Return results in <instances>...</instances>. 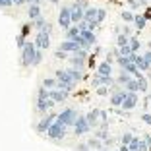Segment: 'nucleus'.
Masks as SVG:
<instances>
[{"instance_id":"obj_1","label":"nucleus","mask_w":151,"mask_h":151,"mask_svg":"<svg viewBox=\"0 0 151 151\" xmlns=\"http://www.w3.org/2000/svg\"><path fill=\"white\" fill-rule=\"evenodd\" d=\"M68 130L66 126L62 124V122H58V120H54L52 124L49 126V130H47V134H45V138L49 139L50 143H54V145H58V143H62L64 139H66L68 136Z\"/></svg>"},{"instance_id":"obj_2","label":"nucleus","mask_w":151,"mask_h":151,"mask_svg":"<svg viewBox=\"0 0 151 151\" xmlns=\"http://www.w3.org/2000/svg\"><path fill=\"white\" fill-rule=\"evenodd\" d=\"M35 45L33 41H27L25 47L19 50V66L22 68H31L33 66V58H35Z\"/></svg>"},{"instance_id":"obj_3","label":"nucleus","mask_w":151,"mask_h":151,"mask_svg":"<svg viewBox=\"0 0 151 151\" xmlns=\"http://www.w3.org/2000/svg\"><path fill=\"white\" fill-rule=\"evenodd\" d=\"M56 114H58L56 111H50V112H47V114H43L35 122V124H33V130H35L39 136H45V134H47V130H49V126L52 124L54 120H56Z\"/></svg>"},{"instance_id":"obj_4","label":"nucleus","mask_w":151,"mask_h":151,"mask_svg":"<svg viewBox=\"0 0 151 151\" xmlns=\"http://www.w3.org/2000/svg\"><path fill=\"white\" fill-rule=\"evenodd\" d=\"M78 109H74V107H64L62 111H58V114H56V120L58 122H62L66 128H72L74 126V122H76V118H78Z\"/></svg>"},{"instance_id":"obj_5","label":"nucleus","mask_w":151,"mask_h":151,"mask_svg":"<svg viewBox=\"0 0 151 151\" xmlns=\"http://www.w3.org/2000/svg\"><path fill=\"white\" fill-rule=\"evenodd\" d=\"M72 130H74V138H83V136H89V132H93L91 130V126L87 124V120H85V114H78V118H76L74 126H72Z\"/></svg>"},{"instance_id":"obj_6","label":"nucleus","mask_w":151,"mask_h":151,"mask_svg":"<svg viewBox=\"0 0 151 151\" xmlns=\"http://www.w3.org/2000/svg\"><path fill=\"white\" fill-rule=\"evenodd\" d=\"M58 105L52 101V99H35L33 101V112H35L37 116H43V114H47V112H50V111H54Z\"/></svg>"},{"instance_id":"obj_7","label":"nucleus","mask_w":151,"mask_h":151,"mask_svg":"<svg viewBox=\"0 0 151 151\" xmlns=\"http://www.w3.org/2000/svg\"><path fill=\"white\" fill-rule=\"evenodd\" d=\"M56 23H58V27H60L62 31H66L68 27L72 25L70 4H62V6H60V10H58V16H56Z\"/></svg>"},{"instance_id":"obj_8","label":"nucleus","mask_w":151,"mask_h":151,"mask_svg":"<svg viewBox=\"0 0 151 151\" xmlns=\"http://www.w3.org/2000/svg\"><path fill=\"white\" fill-rule=\"evenodd\" d=\"M33 45H35V49H39V50H49L50 49V35L45 33V31H37L35 39H33Z\"/></svg>"},{"instance_id":"obj_9","label":"nucleus","mask_w":151,"mask_h":151,"mask_svg":"<svg viewBox=\"0 0 151 151\" xmlns=\"http://www.w3.org/2000/svg\"><path fill=\"white\" fill-rule=\"evenodd\" d=\"M126 95H128V91H126L124 87H120L116 93H111L109 95V105H111L112 109H120L122 107V103H124Z\"/></svg>"},{"instance_id":"obj_10","label":"nucleus","mask_w":151,"mask_h":151,"mask_svg":"<svg viewBox=\"0 0 151 151\" xmlns=\"http://www.w3.org/2000/svg\"><path fill=\"white\" fill-rule=\"evenodd\" d=\"M138 105H139V93H128L120 109L122 111H134V109H138Z\"/></svg>"},{"instance_id":"obj_11","label":"nucleus","mask_w":151,"mask_h":151,"mask_svg":"<svg viewBox=\"0 0 151 151\" xmlns=\"http://www.w3.org/2000/svg\"><path fill=\"white\" fill-rule=\"evenodd\" d=\"M49 97L52 99L56 105H64V103L70 99V93H66V91H62V89L54 87V89H50V91H49Z\"/></svg>"},{"instance_id":"obj_12","label":"nucleus","mask_w":151,"mask_h":151,"mask_svg":"<svg viewBox=\"0 0 151 151\" xmlns=\"http://www.w3.org/2000/svg\"><path fill=\"white\" fill-rule=\"evenodd\" d=\"M66 72L70 74V78L74 80L76 85H80L81 81H85V78H87V72H85V70H78V68H72V66H68Z\"/></svg>"},{"instance_id":"obj_13","label":"nucleus","mask_w":151,"mask_h":151,"mask_svg":"<svg viewBox=\"0 0 151 151\" xmlns=\"http://www.w3.org/2000/svg\"><path fill=\"white\" fill-rule=\"evenodd\" d=\"M85 120H87V124L91 126V130L99 128L101 124V120H99V109H91V111L85 112Z\"/></svg>"},{"instance_id":"obj_14","label":"nucleus","mask_w":151,"mask_h":151,"mask_svg":"<svg viewBox=\"0 0 151 151\" xmlns=\"http://www.w3.org/2000/svg\"><path fill=\"white\" fill-rule=\"evenodd\" d=\"M25 16H27V19H29V22H33V19H37L39 16H43V8H41L39 4H27Z\"/></svg>"},{"instance_id":"obj_15","label":"nucleus","mask_w":151,"mask_h":151,"mask_svg":"<svg viewBox=\"0 0 151 151\" xmlns=\"http://www.w3.org/2000/svg\"><path fill=\"white\" fill-rule=\"evenodd\" d=\"M54 78H56V81H62V83H70V85H76L74 80L70 78V74L66 72V68H56L54 70ZM78 87V85H76Z\"/></svg>"},{"instance_id":"obj_16","label":"nucleus","mask_w":151,"mask_h":151,"mask_svg":"<svg viewBox=\"0 0 151 151\" xmlns=\"http://www.w3.org/2000/svg\"><path fill=\"white\" fill-rule=\"evenodd\" d=\"M56 49L64 50V52H68V54H74L76 50L80 49V47H78V43H76V41H68V39H64V41H60V43H58Z\"/></svg>"},{"instance_id":"obj_17","label":"nucleus","mask_w":151,"mask_h":151,"mask_svg":"<svg viewBox=\"0 0 151 151\" xmlns=\"http://www.w3.org/2000/svg\"><path fill=\"white\" fill-rule=\"evenodd\" d=\"M66 62L70 64L72 68H78V70H85V72H87V60H83V58H80V56L70 54V58H68Z\"/></svg>"},{"instance_id":"obj_18","label":"nucleus","mask_w":151,"mask_h":151,"mask_svg":"<svg viewBox=\"0 0 151 151\" xmlns=\"http://www.w3.org/2000/svg\"><path fill=\"white\" fill-rule=\"evenodd\" d=\"M134 29H136V35H138V33H142L143 29H145V25H147V19L143 18V14H136V16H134Z\"/></svg>"},{"instance_id":"obj_19","label":"nucleus","mask_w":151,"mask_h":151,"mask_svg":"<svg viewBox=\"0 0 151 151\" xmlns=\"http://www.w3.org/2000/svg\"><path fill=\"white\" fill-rule=\"evenodd\" d=\"M93 74H97V76H112V64L101 60V62L97 64V68H95Z\"/></svg>"},{"instance_id":"obj_20","label":"nucleus","mask_w":151,"mask_h":151,"mask_svg":"<svg viewBox=\"0 0 151 151\" xmlns=\"http://www.w3.org/2000/svg\"><path fill=\"white\" fill-rule=\"evenodd\" d=\"M80 35L81 37H83V39L85 41H87V45H89V47H91V49H93V47H95V45H97L99 43V37H97V33H95V31H89V29H85V31H81L80 33Z\"/></svg>"},{"instance_id":"obj_21","label":"nucleus","mask_w":151,"mask_h":151,"mask_svg":"<svg viewBox=\"0 0 151 151\" xmlns=\"http://www.w3.org/2000/svg\"><path fill=\"white\" fill-rule=\"evenodd\" d=\"M85 143H87L89 149H93V151H101L103 149V142H101V139H97L95 136H89V138L85 139Z\"/></svg>"},{"instance_id":"obj_22","label":"nucleus","mask_w":151,"mask_h":151,"mask_svg":"<svg viewBox=\"0 0 151 151\" xmlns=\"http://www.w3.org/2000/svg\"><path fill=\"white\" fill-rule=\"evenodd\" d=\"M114 80H116V83H118L120 87H124V85L128 83L130 80H132V76H130L128 72H124V70H120V72H118V76H116Z\"/></svg>"},{"instance_id":"obj_23","label":"nucleus","mask_w":151,"mask_h":151,"mask_svg":"<svg viewBox=\"0 0 151 151\" xmlns=\"http://www.w3.org/2000/svg\"><path fill=\"white\" fill-rule=\"evenodd\" d=\"M134 16H136V14H134L132 10H120L118 12V18L124 23H134Z\"/></svg>"},{"instance_id":"obj_24","label":"nucleus","mask_w":151,"mask_h":151,"mask_svg":"<svg viewBox=\"0 0 151 151\" xmlns=\"http://www.w3.org/2000/svg\"><path fill=\"white\" fill-rule=\"evenodd\" d=\"M47 23H49V19L45 18V16H39L37 19H33V22H31V25H33V29H35V31H43Z\"/></svg>"},{"instance_id":"obj_25","label":"nucleus","mask_w":151,"mask_h":151,"mask_svg":"<svg viewBox=\"0 0 151 151\" xmlns=\"http://www.w3.org/2000/svg\"><path fill=\"white\" fill-rule=\"evenodd\" d=\"M128 47L132 49V52H139V49H142V41L138 39V35L134 33L132 37H130V41H128Z\"/></svg>"},{"instance_id":"obj_26","label":"nucleus","mask_w":151,"mask_h":151,"mask_svg":"<svg viewBox=\"0 0 151 151\" xmlns=\"http://www.w3.org/2000/svg\"><path fill=\"white\" fill-rule=\"evenodd\" d=\"M95 18H97V6L89 4L87 8H85V12H83V19L85 22H91V19H95Z\"/></svg>"},{"instance_id":"obj_27","label":"nucleus","mask_w":151,"mask_h":151,"mask_svg":"<svg viewBox=\"0 0 151 151\" xmlns=\"http://www.w3.org/2000/svg\"><path fill=\"white\" fill-rule=\"evenodd\" d=\"M134 136H136V134H134L132 130H128V132H122V134L118 136V143H120V145H128V143L132 142Z\"/></svg>"},{"instance_id":"obj_28","label":"nucleus","mask_w":151,"mask_h":151,"mask_svg":"<svg viewBox=\"0 0 151 151\" xmlns=\"http://www.w3.org/2000/svg\"><path fill=\"white\" fill-rule=\"evenodd\" d=\"M78 35H80V29H78V25H70L66 31H64V39H68V41H74Z\"/></svg>"},{"instance_id":"obj_29","label":"nucleus","mask_w":151,"mask_h":151,"mask_svg":"<svg viewBox=\"0 0 151 151\" xmlns=\"http://www.w3.org/2000/svg\"><path fill=\"white\" fill-rule=\"evenodd\" d=\"M124 89L128 91V93H139V85H138V80H136V78H132V80H130L128 83L124 85Z\"/></svg>"},{"instance_id":"obj_30","label":"nucleus","mask_w":151,"mask_h":151,"mask_svg":"<svg viewBox=\"0 0 151 151\" xmlns=\"http://www.w3.org/2000/svg\"><path fill=\"white\" fill-rule=\"evenodd\" d=\"M41 85H43V87H47V89L50 91V89H54V87H56V78H54V76H50V78H43Z\"/></svg>"},{"instance_id":"obj_31","label":"nucleus","mask_w":151,"mask_h":151,"mask_svg":"<svg viewBox=\"0 0 151 151\" xmlns=\"http://www.w3.org/2000/svg\"><path fill=\"white\" fill-rule=\"evenodd\" d=\"M31 31H33V25H31V22H29V19H27L25 23H22V29H19V35H23V37L27 39Z\"/></svg>"},{"instance_id":"obj_32","label":"nucleus","mask_w":151,"mask_h":151,"mask_svg":"<svg viewBox=\"0 0 151 151\" xmlns=\"http://www.w3.org/2000/svg\"><path fill=\"white\" fill-rule=\"evenodd\" d=\"M138 85H139V93H147L149 91V80H147L145 76L138 80Z\"/></svg>"},{"instance_id":"obj_33","label":"nucleus","mask_w":151,"mask_h":151,"mask_svg":"<svg viewBox=\"0 0 151 151\" xmlns=\"http://www.w3.org/2000/svg\"><path fill=\"white\" fill-rule=\"evenodd\" d=\"M105 19H107V10H105V8H99V6H97V18H95V22H97L99 25H103V23H105Z\"/></svg>"},{"instance_id":"obj_34","label":"nucleus","mask_w":151,"mask_h":151,"mask_svg":"<svg viewBox=\"0 0 151 151\" xmlns=\"http://www.w3.org/2000/svg\"><path fill=\"white\" fill-rule=\"evenodd\" d=\"M128 41H130V37H128V35H124V33H120V35H116V37H114L116 47H126V45H128Z\"/></svg>"},{"instance_id":"obj_35","label":"nucleus","mask_w":151,"mask_h":151,"mask_svg":"<svg viewBox=\"0 0 151 151\" xmlns=\"http://www.w3.org/2000/svg\"><path fill=\"white\" fill-rule=\"evenodd\" d=\"M35 99H49V89L43 87V85H39L35 91Z\"/></svg>"},{"instance_id":"obj_36","label":"nucleus","mask_w":151,"mask_h":151,"mask_svg":"<svg viewBox=\"0 0 151 151\" xmlns=\"http://www.w3.org/2000/svg\"><path fill=\"white\" fill-rule=\"evenodd\" d=\"M139 142H142V136H138V134H136V136L132 138V142L128 143V149H130V151H138V147H139Z\"/></svg>"},{"instance_id":"obj_37","label":"nucleus","mask_w":151,"mask_h":151,"mask_svg":"<svg viewBox=\"0 0 151 151\" xmlns=\"http://www.w3.org/2000/svg\"><path fill=\"white\" fill-rule=\"evenodd\" d=\"M43 56H45V50H35V58H33V66H41V62H43Z\"/></svg>"},{"instance_id":"obj_38","label":"nucleus","mask_w":151,"mask_h":151,"mask_svg":"<svg viewBox=\"0 0 151 151\" xmlns=\"http://www.w3.org/2000/svg\"><path fill=\"white\" fill-rule=\"evenodd\" d=\"M114 64H118V68L122 70V68H126V66L130 64V58H128V56H116Z\"/></svg>"},{"instance_id":"obj_39","label":"nucleus","mask_w":151,"mask_h":151,"mask_svg":"<svg viewBox=\"0 0 151 151\" xmlns=\"http://www.w3.org/2000/svg\"><path fill=\"white\" fill-rule=\"evenodd\" d=\"M97 56H93V54H89V58H87V70H93L95 72V68H97Z\"/></svg>"},{"instance_id":"obj_40","label":"nucleus","mask_w":151,"mask_h":151,"mask_svg":"<svg viewBox=\"0 0 151 151\" xmlns=\"http://www.w3.org/2000/svg\"><path fill=\"white\" fill-rule=\"evenodd\" d=\"M122 33H124V35H128V37H132L134 33H136V29H134L132 23H124V25H122Z\"/></svg>"},{"instance_id":"obj_41","label":"nucleus","mask_w":151,"mask_h":151,"mask_svg":"<svg viewBox=\"0 0 151 151\" xmlns=\"http://www.w3.org/2000/svg\"><path fill=\"white\" fill-rule=\"evenodd\" d=\"M126 2H128V10H132L134 14H138L139 10H142V6H139L136 0H126Z\"/></svg>"},{"instance_id":"obj_42","label":"nucleus","mask_w":151,"mask_h":151,"mask_svg":"<svg viewBox=\"0 0 151 151\" xmlns=\"http://www.w3.org/2000/svg\"><path fill=\"white\" fill-rule=\"evenodd\" d=\"M54 58H56V60H68L70 54L64 52V50H60V49H56V50H54Z\"/></svg>"},{"instance_id":"obj_43","label":"nucleus","mask_w":151,"mask_h":151,"mask_svg":"<svg viewBox=\"0 0 151 151\" xmlns=\"http://www.w3.org/2000/svg\"><path fill=\"white\" fill-rule=\"evenodd\" d=\"M118 142V138H112V136H109L107 139H103V147H107V149H111L114 143Z\"/></svg>"},{"instance_id":"obj_44","label":"nucleus","mask_w":151,"mask_h":151,"mask_svg":"<svg viewBox=\"0 0 151 151\" xmlns=\"http://www.w3.org/2000/svg\"><path fill=\"white\" fill-rule=\"evenodd\" d=\"M25 43H27V39H25L23 35H19V33H18V35H16V47H18V49L22 50L23 47H25Z\"/></svg>"},{"instance_id":"obj_45","label":"nucleus","mask_w":151,"mask_h":151,"mask_svg":"<svg viewBox=\"0 0 151 151\" xmlns=\"http://www.w3.org/2000/svg\"><path fill=\"white\" fill-rule=\"evenodd\" d=\"M95 93H97L99 97H109V95H111V91H109V87L101 85V87H97V89H95Z\"/></svg>"},{"instance_id":"obj_46","label":"nucleus","mask_w":151,"mask_h":151,"mask_svg":"<svg viewBox=\"0 0 151 151\" xmlns=\"http://www.w3.org/2000/svg\"><path fill=\"white\" fill-rule=\"evenodd\" d=\"M116 49H118V56H130L132 54V49H130L128 45L126 47H116Z\"/></svg>"},{"instance_id":"obj_47","label":"nucleus","mask_w":151,"mask_h":151,"mask_svg":"<svg viewBox=\"0 0 151 151\" xmlns=\"http://www.w3.org/2000/svg\"><path fill=\"white\" fill-rule=\"evenodd\" d=\"M89 54H91L89 50H85V49H78V50L74 52V56H80V58H83V60H87Z\"/></svg>"},{"instance_id":"obj_48","label":"nucleus","mask_w":151,"mask_h":151,"mask_svg":"<svg viewBox=\"0 0 151 151\" xmlns=\"http://www.w3.org/2000/svg\"><path fill=\"white\" fill-rule=\"evenodd\" d=\"M103 52H105V49H103V47H101V45H99V43L95 45V47H93V50H91V54H93V56H97V58L101 56Z\"/></svg>"},{"instance_id":"obj_49","label":"nucleus","mask_w":151,"mask_h":151,"mask_svg":"<svg viewBox=\"0 0 151 151\" xmlns=\"http://www.w3.org/2000/svg\"><path fill=\"white\" fill-rule=\"evenodd\" d=\"M139 118H142L143 124L151 126V112H149V111H147V112H142V116H139Z\"/></svg>"},{"instance_id":"obj_50","label":"nucleus","mask_w":151,"mask_h":151,"mask_svg":"<svg viewBox=\"0 0 151 151\" xmlns=\"http://www.w3.org/2000/svg\"><path fill=\"white\" fill-rule=\"evenodd\" d=\"M99 120H101V122H109V111L99 109Z\"/></svg>"},{"instance_id":"obj_51","label":"nucleus","mask_w":151,"mask_h":151,"mask_svg":"<svg viewBox=\"0 0 151 151\" xmlns=\"http://www.w3.org/2000/svg\"><path fill=\"white\" fill-rule=\"evenodd\" d=\"M74 151H89V147H87L85 142H80V143H76V145H74Z\"/></svg>"},{"instance_id":"obj_52","label":"nucleus","mask_w":151,"mask_h":151,"mask_svg":"<svg viewBox=\"0 0 151 151\" xmlns=\"http://www.w3.org/2000/svg\"><path fill=\"white\" fill-rule=\"evenodd\" d=\"M99 27H101V25H99V23L95 22V19L87 22V29H89V31H95V33H97V29H99Z\"/></svg>"},{"instance_id":"obj_53","label":"nucleus","mask_w":151,"mask_h":151,"mask_svg":"<svg viewBox=\"0 0 151 151\" xmlns=\"http://www.w3.org/2000/svg\"><path fill=\"white\" fill-rule=\"evenodd\" d=\"M14 6V0H0V8L6 10V8H12Z\"/></svg>"},{"instance_id":"obj_54","label":"nucleus","mask_w":151,"mask_h":151,"mask_svg":"<svg viewBox=\"0 0 151 151\" xmlns=\"http://www.w3.org/2000/svg\"><path fill=\"white\" fill-rule=\"evenodd\" d=\"M142 139L147 143V147H149V151H151V134H149V132H145V134L142 136Z\"/></svg>"},{"instance_id":"obj_55","label":"nucleus","mask_w":151,"mask_h":151,"mask_svg":"<svg viewBox=\"0 0 151 151\" xmlns=\"http://www.w3.org/2000/svg\"><path fill=\"white\" fill-rule=\"evenodd\" d=\"M142 56H143V60H145V62L151 66V50H145V52H143Z\"/></svg>"},{"instance_id":"obj_56","label":"nucleus","mask_w":151,"mask_h":151,"mask_svg":"<svg viewBox=\"0 0 151 151\" xmlns=\"http://www.w3.org/2000/svg\"><path fill=\"white\" fill-rule=\"evenodd\" d=\"M47 0H25V4H39V6H43Z\"/></svg>"},{"instance_id":"obj_57","label":"nucleus","mask_w":151,"mask_h":151,"mask_svg":"<svg viewBox=\"0 0 151 151\" xmlns=\"http://www.w3.org/2000/svg\"><path fill=\"white\" fill-rule=\"evenodd\" d=\"M138 151H149V147H147V143L143 142V139L139 142V147H138Z\"/></svg>"},{"instance_id":"obj_58","label":"nucleus","mask_w":151,"mask_h":151,"mask_svg":"<svg viewBox=\"0 0 151 151\" xmlns=\"http://www.w3.org/2000/svg\"><path fill=\"white\" fill-rule=\"evenodd\" d=\"M120 33H122V27H120V25H114V27H112V35H120Z\"/></svg>"},{"instance_id":"obj_59","label":"nucleus","mask_w":151,"mask_h":151,"mask_svg":"<svg viewBox=\"0 0 151 151\" xmlns=\"http://www.w3.org/2000/svg\"><path fill=\"white\" fill-rule=\"evenodd\" d=\"M136 2H138L142 8H147V6H149V2H147V0H136Z\"/></svg>"},{"instance_id":"obj_60","label":"nucleus","mask_w":151,"mask_h":151,"mask_svg":"<svg viewBox=\"0 0 151 151\" xmlns=\"http://www.w3.org/2000/svg\"><path fill=\"white\" fill-rule=\"evenodd\" d=\"M118 151H130V149H128V145H120L118 143Z\"/></svg>"},{"instance_id":"obj_61","label":"nucleus","mask_w":151,"mask_h":151,"mask_svg":"<svg viewBox=\"0 0 151 151\" xmlns=\"http://www.w3.org/2000/svg\"><path fill=\"white\" fill-rule=\"evenodd\" d=\"M145 47H147V50H151V39H149V41L145 43Z\"/></svg>"},{"instance_id":"obj_62","label":"nucleus","mask_w":151,"mask_h":151,"mask_svg":"<svg viewBox=\"0 0 151 151\" xmlns=\"http://www.w3.org/2000/svg\"><path fill=\"white\" fill-rule=\"evenodd\" d=\"M47 2H50V4H56V6H58V2H60V0H47Z\"/></svg>"},{"instance_id":"obj_63","label":"nucleus","mask_w":151,"mask_h":151,"mask_svg":"<svg viewBox=\"0 0 151 151\" xmlns=\"http://www.w3.org/2000/svg\"><path fill=\"white\" fill-rule=\"evenodd\" d=\"M147 2H151V0H147Z\"/></svg>"},{"instance_id":"obj_64","label":"nucleus","mask_w":151,"mask_h":151,"mask_svg":"<svg viewBox=\"0 0 151 151\" xmlns=\"http://www.w3.org/2000/svg\"><path fill=\"white\" fill-rule=\"evenodd\" d=\"M89 151H93V149H89Z\"/></svg>"}]
</instances>
